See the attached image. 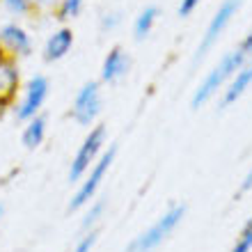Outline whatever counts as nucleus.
<instances>
[{"label":"nucleus","instance_id":"22","mask_svg":"<svg viewBox=\"0 0 252 252\" xmlns=\"http://www.w3.org/2000/svg\"><path fill=\"white\" fill-rule=\"evenodd\" d=\"M252 190V165H250V170L246 172V177H243V181L239 184V190H236V199L239 197H243V195H248V192Z\"/></svg>","mask_w":252,"mask_h":252},{"label":"nucleus","instance_id":"12","mask_svg":"<svg viewBox=\"0 0 252 252\" xmlns=\"http://www.w3.org/2000/svg\"><path fill=\"white\" fill-rule=\"evenodd\" d=\"M71 48H73V30L69 26H62L48 34L41 55H44L46 62H58L71 53Z\"/></svg>","mask_w":252,"mask_h":252},{"label":"nucleus","instance_id":"3","mask_svg":"<svg viewBox=\"0 0 252 252\" xmlns=\"http://www.w3.org/2000/svg\"><path fill=\"white\" fill-rule=\"evenodd\" d=\"M106 140H108V128L103 124H94L85 133V138H83V142L73 154L71 163H69V174H66L69 184H78L90 172V167L101 158V154L106 152Z\"/></svg>","mask_w":252,"mask_h":252},{"label":"nucleus","instance_id":"16","mask_svg":"<svg viewBox=\"0 0 252 252\" xmlns=\"http://www.w3.org/2000/svg\"><path fill=\"white\" fill-rule=\"evenodd\" d=\"M83 7H85V0H60L55 7V19L62 21V23L78 19Z\"/></svg>","mask_w":252,"mask_h":252},{"label":"nucleus","instance_id":"20","mask_svg":"<svg viewBox=\"0 0 252 252\" xmlns=\"http://www.w3.org/2000/svg\"><path fill=\"white\" fill-rule=\"evenodd\" d=\"M96 241H99V229L83 232V236H80V239L73 243V248L69 252H92L94 246H96Z\"/></svg>","mask_w":252,"mask_h":252},{"label":"nucleus","instance_id":"18","mask_svg":"<svg viewBox=\"0 0 252 252\" xmlns=\"http://www.w3.org/2000/svg\"><path fill=\"white\" fill-rule=\"evenodd\" d=\"M0 5L5 7L12 16H30V14H34V7L30 0H0Z\"/></svg>","mask_w":252,"mask_h":252},{"label":"nucleus","instance_id":"6","mask_svg":"<svg viewBox=\"0 0 252 252\" xmlns=\"http://www.w3.org/2000/svg\"><path fill=\"white\" fill-rule=\"evenodd\" d=\"M241 5H243V0H222V2H220L218 9L213 12L211 21H209V26H206L204 34H202V39H199V44H197V51H195V62L204 60L206 53H209V51L218 44V39L222 37V32L229 28V23L234 21V16L239 14Z\"/></svg>","mask_w":252,"mask_h":252},{"label":"nucleus","instance_id":"7","mask_svg":"<svg viewBox=\"0 0 252 252\" xmlns=\"http://www.w3.org/2000/svg\"><path fill=\"white\" fill-rule=\"evenodd\" d=\"M48 92H51V83H48L46 76L41 73H34L32 78H28V83L23 85V96H21L19 103H14V117L19 122H30L32 117L41 115V108L48 99Z\"/></svg>","mask_w":252,"mask_h":252},{"label":"nucleus","instance_id":"21","mask_svg":"<svg viewBox=\"0 0 252 252\" xmlns=\"http://www.w3.org/2000/svg\"><path fill=\"white\" fill-rule=\"evenodd\" d=\"M199 2H202V0H181V2H179V16H181V19L190 16V14L199 7Z\"/></svg>","mask_w":252,"mask_h":252},{"label":"nucleus","instance_id":"24","mask_svg":"<svg viewBox=\"0 0 252 252\" xmlns=\"http://www.w3.org/2000/svg\"><path fill=\"white\" fill-rule=\"evenodd\" d=\"M34 7V12H46V9H53V7H58V2L60 0H30Z\"/></svg>","mask_w":252,"mask_h":252},{"label":"nucleus","instance_id":"14","mask_svg":"<svg viewBox=\"0 0 252 252\" xmlns=\"http://www.w3.org/2000/svg\"><path fill=\"white\" fill-rule=\"evenodd\" d=\"M158 7L156 5H147L142 12L135 16L133 21V37L135 41H145L149 34H152L154 26H156V21H158Z\"/></svg>","mask_w":252,"mask_h":252},{"label":"nucleus","instance_id":"5","mask_svg":"<svg viewBox=\"0 0 252 252\" xmlns=\"http://www.w3.org/2000/svg\"><path fill=\"white\" fill-rule=\"evenodd\" d=\"M101 110H103V92H101V83L96 80H87L80 85V90L73 96L71 110H69V117L78 126H85V128H92L99 120Z\"/></svg>","mask_w":252,"mask_h":252},{"label":"nucleus","instance_id":"25","mask_svg":"<svg viewBox=\"0 0 252 252\" xmlns=\"http://www.w3.org/2000/svg\"><path fill=\"white\" fill-rule=\"evenodd\" d=\"M9 108H12V103H7V101H0V120H2V117L7 115V110H9Z\"/></svg>","mask_w":252,"mask_h":252},{"label":"nucleus","instance_id":"8","mask_svg":"<svg viewBox=\"0 0 252 252\" xmlns=\"http://www.w3.org/2000/svg\"><path fill=\"white\" fill-rule=\"evenodd\" d=\"M0 48L5 55L21 60V58H28L32 53V37L21 23L12 21V23H5L0 28Z\"/></svg>","mask_w":252,"mask_h":252},{"label":"nucleus","instance_id":"10","mask_svg":"<svg viewBox=\"0 0 252 252\" xmlns=\"http://www.w3.org/2000/svg\"><path fill=\"white\" fill-rule=\"evenodd\" d=\"M21 90V66L19 60L9 55L0 58V101H7L14 106V99Z\"/></svg>","mask_w":252,"mask_h":252},{"label":"nucleus","instance_id":"13","mask_svg":"<svg viewBox=\"0 0 252 252\" xmlns=\"http://www.w3.org/2000/svg\"><path fill=\"white\" fill-rule=\"evenodd\" d=\"M46 126H48V122L44 115H37L30 122H26L23 133H21V142H23V147H26L28 152H34V149H39L44 145V140H46Z\"/></svg>","mask_w":252,"mask_h":252},{"label":"nucleus","instance_id":"26","mask_svg":"<svg viewBox=\"0 0 252 252\" xmlns=\"http://www.w3.org/2000/svg\"><path fill=\"white\" fill-rule=\"evenodd\" d=\"M2 216H5V204L0 202V220H2Z\"/></svg>","mask_w":252,"mask_h":252},{"label":"nucleus","instance_id":"11","mask_svg":"<svg viewBox=\"0 0 252 252\" xmlns=\"http://www.w3.org/2000/svg\"><path fill=\"white\" fill-rule=\"evenodd\" d=\"M250 85H252V60L241 66L239 71H236V76H234V78L227 83L225 90L220 92V103H218L220 110L234 106V103L250 90Z\"/></svg>","mask_w":252,"mask_h":252},{"label":"nucleus","instance_id":"23","mask_svg":"<svg viewBox=\"0 0 252 252\" xmlns=\"http://www.w3.org/2000/svg\"><path fill=\"white\" fill-rule=\"evenodd\" d=\"M239 48L248 55V60H252V28L246 32V37H243V39L239 41Z\"/></svg>","mask_w":252,"mask_h":252},{"label":"nucleus","instance_id":"19","mask_svg":"<svg viewBox=\"0 0 252 252\" xmlns=\"http://www.w3.org/2000/svg\"><path fill=\"white\" fill-rule=\"evenodd\" d=\"M122 21H124V14H122L120 9H110V12H106L99 21L101 32H115V30L122 26Z\"/></svg>","mask_w":252,"mask_h":252},{"label":"nucleus","instance_id":"27","mask_svg":"<svg viewBox=\"0 0 252 252\" xmlns=\"http://www.w3.org/2000/svg\"><path fill=\"white\" fill-rule=\"evenodd\" d=\"M2 55H5V53H2V48H0V58H2Z\"/></svg>","mask_w":252,"mask_h":252},{"label":"nucleus","instance_id":"15","mask_svg":"<svg viewBox=\"0 0 252 252\" xmlns=\"http://www.w3.org/2000/svg\"><path fill=\"white\" fill-rule=\"evenodd\" d=\"M106 206H108V199L106 197H94L90 204L85 206L87 211L80 220V232H90V229H96V225L101 222L103 213H106Z\"/></svg>","mask_w":252,"mask_h":252},{"label":"nucleus","instance_id":"4","mask_svg":"<svg viewBox=\"0 0 252 252\" xmlns=\"http://www.w3.org/2000/svg\"><path fill=\"white\" fill-rule=\"evenodd\" d=\"M115 156H117V147L110 145L106 152L101 154V158L90 167V172L78 181V188H76V192H73L71 199H69V206H66L71 213L85 209V206L96 197V192H99L101 184H103V179H106L108 170H110V165L115 163Z\"/></svg>","mask_w":252,"mask_h":252},{"label":"nucleus","instance_id":"17","mask_svg":"<svg viewBox=\"0 0 252 252\" xmlns=\"http://www.w3.org/2000/svg\"><path fill=\"white\" fill-rule=\"evenodd\" d=\"M229 252H252V218L243 225V229L239 232Z\"/></svg>","mask_w":252,"mask_h":252},{"label":"nucleus","instance_id":"2","mask_svg":"<svg viewBox=\"0 0 252 252\" xmlns=\"http://www.w3.org/2000/svg\"><path fill=\"white\" fill-rule=\"evenodd\" d=\"M184 218H186V206L172 204L163 216H158L154 225H149L145 232H140L122 252H154L177 232V227L184 222Z\"/></svg>","mask_w":252,"mask_h":252},{"label":"nucleus","instance_id":"9","mask_svg":"<svg viewBox=\"0 0 252 252\" xmlns=\"http://www.w3.org/2000/svg\"><path fill=\"white\" fill-rule=\"evenodd\" d=\"M131 71V55L126 53L124 46H113L101 62V83L117 85Z\"/></svg>","mask_w":252,"mask_h":252},{"label":"nucleus","instance_id":"1","mask_svg":"<svg viewBox=\"0 0 252 252\" xmlns=\"http://www.w3.org/2000/svg\"><path fill=\"white\" fill-rule=\"evenodd\" d=\"M246 62H250V60H248V55L243 53L239 46L232 48V51H227V53L218 60V64L204 76V80L197 85V90L192 92V96H190L192 110H199V108L206 106L213 96H218V94L227 87V83L236 76V71H239Z\"/></svg>","mask_w":252,"mask_h":252}]
</instances>
